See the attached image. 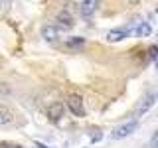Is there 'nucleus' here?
Here are the masks:
<instances>
[{
	"instance_id": "4",
	"label": "nucleus",
	"mask_w": 158,
	"mask_h": 148,
	"mask_svg": "<svg viewBox=\"0 0 158 148\" xmlns=\"http://www.w3.org/2000/svg\"><path fill=\"white\" fill-rule=\"evenodd\" d=\"M136 130V121H131V122H125L123 126H117L115 130H113V138L115 140H118V138H127V136H131L132 132Z\"/></svg>"
},
{
	"instance_id": "7",
	"label": "nucleus",
	"mask_w": 158,
	"mask_h": 148,
	"mask_svg": "<svg viewBox=\"0 0 158 148\" xmlns=\"http://www.w3.org/2000/svg\"><path fill=\"white\" fill-rule=\"evenodd\" d=\"M128 34H131L128 28H115V30H111V32L107 34V39L109 42H121V39L128 38Z\"/></svg>"
},
{
	"instance_id": "11",
	"label": "nucleus",
	"mask_w": 158,
	"mask_h": 148,
	"mask_svg": "<svg viewBox=\"0 0 158 148\" xmlns=\"http://www.w3.org/2000/svg\"><path fill=\"white\" fill-rule=\"evenodd\" d=\"M81 46H85V38H69L65 42V47H69V49H75Z\"/></svg>"
},
{
	"instance_id": "12",
	"label": "nucleus",
	"mask_w": 158,
	"mask_h": 148,
	"mask_svg": "<svg viewBox=\"0 0 158 148\" xmlns=\"http://www.w3.org/2000/svg\"><path fill=\"white\" fill-rule=\"evenodd\" d=\"M150 148H158V130L154 132V136H152V140H150Z\"/></svg>"
},
{
	"instance_id": "15",
	"label": "nucleus",
	"mask_w": 158,
	"mask_h": 148,
	"mask_svg": "<svg viewBox=\"0 0 158 148\" xmlns=\"http://www.w3.org/2000/svg\"><path fill=\"white\" fill-rule=\"evenodd\" d=\"M128 4H131V6H136V4H140V0H127Z\"/></svg>"
},
{
	"instance_id": "3",
	"label": "nucleus",
	"mask_w": 158,
	"mask_h": 148,
	"mask_svg": "<svg viewBox=\"0 0 158 148\" xmlns=\"http://www.w3.org/2000/svg\"><path fill=\"white\" fill-rule=\"evenodd\" d=\"M73 24H75V18H73V14L69 12L67 8H63L61 12L57 14V18H56V28H57V30H71Z\"/></svg>"
},
{
	"instance_id": "9",
	"label": "nucleus",
	"mask_w": 158,
	"mask_h": 148,
	"mask_svg": "<svg viewBox=\"0 0 158 148\" xmlns=\"http://www.w3.org/2000/svg\"><path fill=\"white\" fill-rule=\"evenodd\" d=\"M10 121H12V111H10L8 107H2V105H0V126L8 125Z\"/></svg>"
},
{
	"instance_id": "10",
	"label": "nucleus",
	"mask_w": 158,
	"mask_h": 148,
	"mask_svg": "<svg viewBox=\"0 0 158 148\" xmlns=\"http://www.w3.org/2000/svg\"><path fill=\"white\" fill-rule=\"evenodd\" d=\"M150 34H152V28H150L148 22H142L140 26L136 28V36L138 38H146V36H150Z\"/></svg>"
},
{
	"instance_id": "5",
	"label": "nucleus",
	"mask_w": 158,
	"mask_h": 148,
	"mask_svg": "<svg viewBox=\"0 0 158 148\" xmlns=\"http://www.w3.org/2000/svg\"><path fill=\"white\" fill-rule=\"evenodd\" d=\"M99 2H101V0H83L81 6H79V10H81V18L83 20H89V18H91L93 14H95Z\"/></svg>"
},
{
	"instance_id": "17",
	"label": "nucleus",
	"mask_w": 158,
	"mask_h": 148,
	"mask_svg": "<svg viewBox=\"0 0 158 148\" xmlns=\"http://www.w3.org/2000/svg\"><path fill=\"white\" fill-rule=\"evenodd\" d=\"M0 6H2V2H0Z\"/></svg>"
},
{
	"instance_id": "6",
	"label": "nucleus",
	"mask_w": 158,
	"mask_h": 148,
	"mask_svg": "<svg viewBox=\"0 0 158 148\" xmlns=\"http://www.w3.org/2000/svg\"><path fill=\"white\" fill-rule=\"evenodd\" d=\"M63 111H65V107H63V103H52V105L48 107V111H46V115L49 117V121H59V118L63 117Z\"/></svg>"
},
{
	"instance_id": "14",
	"label": "nucleus",
	"mask_w": 158,
	"mask_h": 148,
	"mask_svg": "<svg viewBox=\"0 0 158 148\" xmlns=\"http://www.w3.org/2000/svg\"><path fill=\"white\" fill-rule=\"evenodd\" d=\"M148 51H150V57H158V47H150Z\"/></svg>"
},
{
	"instance_id": "1",
	"label": "nucleus",
	"mask_w": 158,
	"mask_h": 148,
	"mask_svg": "<svg viewBox=\"0 0 158 148\" xmlns=\"http://www.w3.org/2000/svg\"><path fill=\"white\" fill-rule=\"evenodd\" d=\"M156 99H158V91H148L144 97L138 101V105L135 109V118H140L142 115H146L148 111H150L152 107H154V103H156Z\"/></svg>"
},
{
	"instance_id": "13",
	"label": "nucleus",
	"mask_w": 158,
	"mask_h": 148,
	"mask_svg": "<svg viewBox=\"0 0 158 148\" xmlns=\"http://www.w3.org/2000/svg\"><path fill=\"white\" fill-rule=\"evenodd\" d=\"M101 132H99V130H95V132H93V136H91V142H99V140H101Z\"/></svg>"
},
{
	"instance_id": "2",
	"label": "nucleus",
	"mask_w": 158,
	"mask_h": 148,
	"mask_svg": "<svg viewBox=\"0 0 158 148\" xmlns=\"http://www.w3.org/2000/svg\"><path fill=\"white\" fill-rule=\"evenodd\" d=\"M67 109L71 111L73 117H85V105H83V99L77 93H71L67 97Z\"/></svg>"
},
{
	"instance_id": "8",
	"label": "nucleus",
	"mask_w": 158,
	"mask_h": 148,
	"mask_svg": "<svg viewBox=\"0 0 158 148\" xmlns=\"http://www.w3.org/2000/svg\"><path fill=\"white\" fill-rule=\"evenodd\" d=\"M42 36H44V39H46V42L56 43L57 39H59V30H57L56 26H46V28L42 30Z\"/></svg>"
},
{
	"instance_id": "16",
	"label": "nucleus",
	"mask_w": 158,
	"mask_h": 148,
	"mask_svg": "<svg viewBox=\"0 0 158 148\" xmlns=\"http://www.w3.org/2000/svg\"><path fill=\"white\" fill-rule=\"evenodd\" d=\"M36 148H48L46 144H42V142H36Z\"/></svg>"
}]
</instances>
